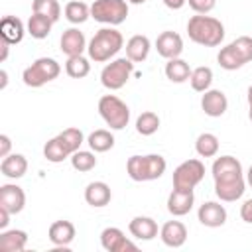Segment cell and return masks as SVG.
Listing matches in <instances>:
<instances>
[{
  "mask_svg": "<svg viewBox=\"0 0 252 252\" xmlns=\"http://www.w3.org/2000/svg\"><path fill=\"white\" fill-rule=\"evenodd\" d=\"M187 35L191 41L199 45L217 47L224 37V26L220 24V20L213 16L197 14V16H191L187 22Z\"/></svg>",
  "mask_w": 252,
  "mask_h": 252,
  "instance_id": "cell-1",
  "label": "cell"
},
{
  "mask_svg": "<svg viewBox=\"0 0 252 252\" xmlns=\"http://www.w3.org/2000/svg\"><path fill=\"white\" fill-rule=\"evenodd\" d=\"M122 47H124L122 33L110 26V28H100L93 35V39L87 45V51L94 63H104L110 57H114Z\"/></svg>",
  "mask_w": 252,
  "mask_h": 252,
  "instance_id": "cell-2",
  "label": "cell"
},
{
  "mask_svg": "<svg viewBox=\"0 0 252 252\" xmlns=\"http://www.w3.org/2000/svg\"><path fill=\"white\" fill-rule=\"evenodd\" d=\"M167 163L165 158L159 154H148V156H132L128 158L126 171L130 179L134 181H154L159 179L165 171Z\"/></svg>",
  "mask_w": 252,
  "mask_h": 252,
  "instance_id": "cell-3",
  "label": "cell"
},
{
  "mask_svg": "<svg viewBox=\"0 0 252 252\" xmlns=\"http://www.w3.org/2000/svg\"><path fill=\"white\" fill-rule=\"evenodd\" d=\"M98 114L110 130H122L130 122V108L116 94H104L98 100Z\"/></svg>",
  "mask_w": 252,
  "mask_h": 252,
  "instance_id": "cell-4",
  "label": "cell"
},
{
  "mask_svg": "<svg viewBox=\"0 0 252 252\" xmlns=\"http://www.w3.org/2000/svg\"><path fill=\"white\" fill-rule=\"evenodd\" d=\"M59 73H61V65L55 59H51V57H39L30 67L24 69L22 79H24V83L28 87L37 89V87H43L45 83L57 79Z\"/></svg>",
  "mask_w": 252,
  "mask_h": 252,
  "instance_id": "cell-5",
  "label": "cell"
},
{
  "mask_svg": "<svg viewBox=\"0 0 252 252\" xmlns=\"http://www.w3.org/2000/svg\"><path fill=\"white\" fill-rule=\"evenodd\" d=\"M91 18L106 26H118L128 18L126 0H94L91 4Z\"/></svg>",
  "mask_w": 252,
  "mask_h": 252,
  "instance_id": "cell-6",
  "label": "cell"
},
{
  "mask_svg": "<svg viewBox=\"0 0 252 252\" xmlns=\"http://www.w3.org/2000/svg\"><path fill=\"white\" fill-rule=\"evenodd\" d=\"M132 71H134V61H130L128 57H118L108 65H104V69L100 71V83L108 91H118L128 83Z\"/></svg>",
  "mask_w": 252,
  "mask_h": 252,
  "instance_id": "cell-7",
  "label": "cell"
},
{
  "mask_svg": "<svg viewBox=\"0 0 252 252\" xmlns=\"http://www.w3.org/2000/svg\"><path fill=\"white\" fill-rule=\"evenodd\" d=\"M205 177V165L201 159H185L173 171V189L193 191Z\"/></svg>",
  "mask_w": 252,
  "mask_h": 252,
  "instance_id": "cell-8",
  "label": "cell"
},
{
  "mask_svg": "<svg viewBox=\"0 0 252 252\" xmlns=\"http://www.w3.org/2000/svg\"><path fill=\"white\" fill-rule=\"evenodd\" d=\"M246 191V181L242 175H232L224 179H215V193L220 201L232 203L238 201Z\"/></svg>",
  "mask_w": 252,
  "mask_h": 252,
  "instance_id": "cell-9",
  "label": "cell"
},
{
  "mask_svg": "<svg viewBox=\"0 0 252 252\" xmlns=\"http://www.w3.org/2000/svg\"><path fill=\"white\" fill-rule=\"evenodd\" d=\"M100 244L106 252H126V250H138V246L124 236V232L116 226H106L100 232Z\"/></svg>",
  "mask_w": 252,
  "mask_h": 252,
  "instance_id": "cell-10",
  "label": "cell"
},
{
  "mask_svg": "<svg viewBox=\"0 0 252 252\" xmlns=\"http://www.w3.org/2000/svg\"><path fill=\"white\" fill-rule=\"evenodd\" d=\"M156 49L161 57L165 59H175L183 53V39L177 32H171V30H165L158 35L156 39Z\"/></svg>",
  "mask_w": 252,
  "mask_h": 252,
  "instance_id": "cell-11",
  "label": "cell"
},
{
  "mask_svg": "<svg viewBox=\"0 0 252 252\" xmlns=\"http://www.w3.org/2000/svg\"><path fill=\"white\" fill-rule=\"evenodd\" d=\"M201 108H203V112H205L207 116L219 118V116H222V114L226 112V108H228V98H226V94H224L222 91H219V89H209V91H205L203 96H201Z\"/></svg>",
  "mask_w": 252,
  "mask_h": 252,
  "instance_id": "cell-12",
  "label": "cell"
},
{
  "mask_svg": "<svg viewBox=\"0 0 252 252\" xmlns=\"http://www.w3.org/2000/svg\"><path fill=\"white\" fill-rule=\"evenodd\" d=\"M197 219H199V222L203 226L217 228V226H222L226 222V209L217 201H207V203H203L199 207Z\"/></svg>",
  "mask_w": 252,
  "mask_h": 252,
  "instance_id": "cell-13",
  "label": "cell"
},
{
  "mask_svg": "<svg viewBox=\"0 0 252 252\" xmlns=\"http://www.w3.org/2000/svg\"><path fill=\"white\" fill-rule=\"evenodd\" d=\"M26 205V193L16 183H6L0 187V207L8 209L12 215L20 213Z\"/></svg>",
  "mask_w": 252,
  "mask_h": 252,
  "instance_id": "cell-14",
  "label": "cell"
},
{
  "mask_svg": "<svg viewBox=\"0 0 252 252\" xmlns=\"http://www.w3.org/2000/svg\"><path fill=\"white\" fill-rule=\"evenodd\" d=\"M159 238L169 248H181L187 240V228L181 220H167L159 230Z\"/></svg>",
  "mask_w": 252,
  "mask_h": 252,
  "instance_id": "cell-15",
  "label": "cell"
},
{
  "mask_svg": "<svg viewBox=\"0 0 252 252\" xmlns=\"http://www.w3.org/2000/svg\"><path fill=\"white\" fill-rule=\"evenodd\" d=\"M85 49H87V39H85V33L79 28H69V30L63 32V35H61V51L67 57L83 55Z\"/></svg>",
  "mask_w": 252,
  "mask_h": 252,
  "instance_id": "cell-16",
  "label": "cell"
},
{
  "mask_svg": "<svg viewBox=\"0 0 252 252\" xmlns=\"http://www.w3.org/2000/svg\"><path fill=\"white\" fill-rule=\"evenodd\" d=\"M195 203V195L193 191H181V189H173L167 197V211L173 217H183L193 209Z\"/></svg>",
  "mask_w": 252,
  "mask_h": 252,
  "instance_id": "cell-17",
  "label": "cell"
},
{
  "mask_svg": "<svg viewBox=\"0 0 252 252\" xmlns=\"http://www.w3.org/2000/svg\"><path fill=\"white\" fill-rule=\"evenodd\" d=\"M47 234H49V240H51L53 246L67 248L75 238V224L71 220H55L49 226Z\"/></svg>",
  "mask_w": 252,
  "mask_h": 252,
  "instance_id": "cell-18",
  "label": "cell"
},
{
  "mask_svg": "<svg viewBox=\"0 0 252 252\" xmlns=\"http://www.w3.org/2000/svg\"><path fill=\"white\" fill-rule=\"evenodd\" d=\"M110 199H112V191L104 181H93L85 189V201L91 207H96V209L106 207L110 203Z\"/></svg>",
  "mask_w": 252,
  "mask_h": 252,
  "instance_id": "cell-19",
  "label": "cell"
},
{
  "mask_svg": "<svg viewBox=\"0 0 252 252\" xmlns=\"http://www.w3.org/2000/svg\"><path fill=\"white\" fill-rule=\"evenodd\" d=\"M128 230L138 240H152L158 236V222L152 217H134L128 224Z\"/></svg>",
  "mask_w": 252,
  "mask_h": 252,
  "instance_id": "cell-20",
  "label": "cell"
},
{
  "mask_svg": "<svg viewBox=\"0 0 252 252\" xmlns=\"http://www.w3.org/2000/svg\"><path fill=\"white\" fill-rule=\"evenodd\" d=\"M24 24L20 18L16 16H4L2 22H0V35H2V41L6 43H20L24 39Z\"/></svg>",
  "mask_w": 252,
  "mask_h": 252,
  "instance_id": "cell-21",
  "label": "cell"
},
{
  "mask_svg": "<svg viewBox=\"0 0 252 252\" xmlns=\"http://www.w3.org/2000/svg\"><path fill=\"white\" fill-rule=\"evenodd\" d=\"M150 47H152L150 39L146 35H142V33H136L126 41V57L130 61H134V63H142V61L148 59Z\"/></svg>",
  "mask_w": 252,
  "mask_h": 252,
  "instance_id": "cell-22",
  "label": "cell"
},
{
  "mask_svg": "<svg viewBox=\"0 0 252 252\" xmlns=\"http://www.w3.org/2000/svg\"><path fill=\"white\" fill-rule=\"evenodd\" d=\"M0 171H2V175L10 177V179L24 177L26 171H28V159H26V156H22V154H10V156H6L2 159V163H0Z\"/></svg>",
  "mask_w": 252,
  "mask_h": 252,
  "instance_id": "cell-23",
  "label": "cell"
},
{
  "mask_svg": "<svg viewBox=\"0 0 252 252\" xmlns=\"http://www.w3.org/2000/svg\"><path fill=\"white\" fill-rule=\"evenodd\" d=\"M211 169H213V179H224V177H232V175H242V165L232 156L217 158Z\"/></svg>",
  "mask_w": 252,
  "mask_h": 252,
  "instance_id": "cell-24",
  "label": "cell"
},
{
  "mask_svg": "<svg viewBox=\"0 0 252 252\" xmlns=\"http://www.w3.org/2000/svg\"><path fill=\"white\" fill-rule=\"evenodd\" d=\"M28 244V234L24 230H4L0 234V250L2 252H22Z\"/></svg>",
  "mask_w": 252,
  "mask_h": 252,
  "instance_id": "cell-25",
  "label": "cell"
},
{
  "mask_svg": "<svg viewBox=\"0 0 252 252\" xmlns=\"http://www.w3.org/2000/svg\"><path fill=\"white\" fill-rule=\"evenodd\" d=\"M191 71L193 69L189 67V63L183 61V59H179V57L167 59V63H165V77L171 83H185V81H189Z\"/></svg>",
  "mask_w": 252,
  "mask_h": 252,
  "instance_id": "cell-26",
  "label": "cell"
},
{
  "mask_svg": "<svg viewBox=\"0 0 252 252\" xmlns=\"http://www.w3.org/2000/svg\"><path fill=\"white\" fill-rule=\"evenodd\" d=\"M55 22H51L47 16H41V14H32L30 20H28V33L33 37V39H43L49 35L51 32V26Z\"/></svg>",
  "mask_w": 252,
  "mask_h": 252,
  "instance_id": "cell-27",
  "label": "cell"
},
{
  "mask_svg": "<svg viewBox=\"0 0 252 252\" xmlns=\"http://www.w3.org/2000/svg\"><path fill=\"white\" fill-rule=\"evenodd\" d=\"M65 18L71 24H83L91 18V6L85 0H71L65 4Z\"/></svg>",
  "mask_w": 252,
  "mask_h": 252,
  "instance_id": "cell-28",
  "label": "cell"
},
{
  "mask_svg": "<svg viewBox=\"0 0 252 252\" xmlns=\"http://www.w3.org/2000/svg\"><path fill=\"white\" fill-rule=\"evenodd\" d=\"M87 142H89V146H91V150L94 154H102V152H108L114 146V136L110 134V130H102L100 128V130L91 132Z\"/></svg>",
  "mask_w": 252,
  "mask_h": 252,
  "instance_id": "cell-29",
  "label": "cell"
},
{
  "mask_svg": "<svg viewBox=\"0 0 252 252\" xmlns=\"http://www.w3.org/2000/svg\"><path fill=\"white\" fill-rule=\"evenodd\" d=\"M189 83H191V89L197 91V93H205L209 91L211 83H213V69L211 67H197L191 71V77H189Z\"/></svg>",
  "mask_w": 252,
  "mask_h": 252,
  "instance_id": "cell-30",
  "label": "cell"
},
{
  "mask_svg": "<svg viewBox=\"0 0 252 252\" xmlns=\"http://www.w3.org/2000/svg\"><path fill=\"white\" fill-rule=\"evenodd\" d=\"M195 150L201 158H213L217 156L219 152V138L211 132H203L197 136V142H195Z\"/></svg>",
  "mask_w": 252,
  "mask_h": 252,
  "instance_id": "cell-31",
  "label": "cell"
},
{
  "mask_svg": "<svg viewBox=\"0 0 252 252\" xmlns=\"http://www.w3.org/2000/svg\"><path fill=\"white\" fill-rule=\"evenodd\" d=\"M65 71H67V75L71 79H83V77H87L91 73V63L83 55H73V57H67Z\"/></svg>",
  "mask_w": 252,
  "mask_h": 252,
  "instance_id": "cell-32",
  "label": "cell"
},
{
  "mask_svg": "<svg viewBox=\"0 0 252 252\" xmlns=\"http://www.w3.org/2000/svg\"><path fill=\"white\" fill-rule=\"evenodd\" d=\"M43 156H45V159L51 161V163H61V161L67 159L71 154H69L67 148L61 144V140L55 136V138H51V140L45 142V146H43Z\"/></svg>",
  "mask_w": 252,
  "mask_h": 252,
  "instance_id": "cell-33",
  "label": "cell"
},
{
  "mask_svg": "<svg viewBox=\"0 0 252 252\" xmlns=\"http://www.w3.org/2000/svg\"><path fill=\"white\" fill-rule=\"evenodd\" d=\"M158 128H159V116L152 110L142 112L136 120V132L142 136H152L158 132Z\"/></svg>",
  "mask_w": 252,
  "mask_h": 252,
  "instance_id": "cell-34",
  "label": "cell"
},
{
  "mask_svg": "<svg viewBox=\"0 0 252 252\" xmlns=\"http://www.w3.org/2000/svg\"><path fill=\"white\" fill-rule=\"evenodd\" d=\"M57 138L61 140V144L67 148L69 154H75L77 150H81V144L85 142L83 132H81L79 128H73V126H71V128H65L63 132H59Z\"/></svg>",
  "mask_w": 252,
  "mask_h": 252,
  "instance_id": "cell-35",
  "label": "cell"
},
{
  "mask_svg": "<svg viewBox=\"0 0 252 252\" xmlns=\"http://www.w3.org/2000/svg\"><path fill=\"white\" fill-rule=\"evenodd\" d=\"M32 10L35 14L47 16L51 22H57L59 16H61V6H59L57 0H33L32 2Z\"/></svg>",
  "mask_w": 252,
  "mask_h": 252,
  "instance_id": "cell-36",
  "label": "cell"
},
{
  "mask_svg": "<svg viewBox=\"0 0 252 252\" xmlns=\"http://www.w3.org/2000/svg\"><path fill=\"white\" fill-rule=\"evenodd\" d=\"M217 61H219V65H220L222 69H226V71H236V69H240V67L244 65V63H242V59L236 55V51L232 49V45H230V43L219 51Z\"/></svg>",
  "mask_w": 252,
  "mask_h": 252,
  "instance_id": "cell-37",
  "label": "cell"
},
{
  "mask_svg": "<svg viewBox=\"0 0 252 252\" xmlns=\"http://www.w3.org/2000/svg\"><path fill=\"white\" fill-rule=\"evenodd\" d=\"M71 165H73V169H77V171H91V169H94V165H96V158H94V154L93 152H87V150H77L75 154H71Z\"/></svg>",
  "mask_w": 252,
  "mask_h": 252,
  "instance_id": "cell-38",
  "label": "cell"
},
{
  "mask_svg": "<svg viewBox=\"0 0 252 252\" xmlns=\"http://www.w3.org/2000/svg\"><path fill=\"white\" fill-rule=\"evenodd\" d=\"M230 45H232V49L236 51V55L242 59L244 65L252 61V37H250V35H240V37H236Z\"/></svg>",
  "mask_w": 252,
  "mask_h": 252,
  "instance_id": "cell-39",
  "label": "cell"
},
{
  "mask_svg": "<svg viewBox=\"0 0 252 252\" xmlns=\"http://www.w3.org/2000/svg\"><path fill=\"white\" fill-rule=\"evenodd\" d=\"M187 4L195 14H209L217 6V0H187Z\"/></svg>",
  "mask_w": 252,
  "mask_h": 252,
  "instance_id": "cell-40",
  "label": "cell"
},
{
  "mask_svg": "<svg viewBox=\"0 0 252 252\" xmlns=\"http://www.w3.org/2000/svg\"><path fill=\"white\" fill-rule=\"evenodd\" d=\"M240 217H242V220H244V222L252 224V199L244 201V205L240 207Z\"/></svg>",
  "mask_w": 252,
  "mask_h": 252,
  "instance_id": "cell-41",
  "label": "cell"
},
{
  "mask_svg": "<svg viewBox=\"0 0 252 252\" xmlns=\"http://www.w3.org/2000/svg\"><path fill=\"white\" fill-rule=\"evenodd\" d=\"M10 146H12L10 138H8L6 134H0V158L10 156Z\"/></svg>",
  "mask_w": 252,
  "mask_h": 252,
  "instance_id": "cell-42",
  "label": "cell"
},
{
  "mask_svg": "<svg viewBox=\"0 0 252 252\" xmlns=\"http://www.w3.org/2000/svg\"><path fill=\"white\" fill-rule=\"evenodd\" d=\"M10 211L8 209H4V207H0V230H4L6 226H8V222H10Z\"/></svg>",
  "mask_w": 252,
  "mask_h": 252,
  "instance_id": "cell-43",
  "label": "cell"
},
{
  "mask_svg": "<svg viewBox=\"0 0 252 252\" xmlns=\"http://www.w3.org/2000/svg\"><path fill=\"white\" fill-rule=\"evenodd\" d=\"M163 4H165L169 10H181V8L187 4V0H163Z\"/></svg>",
  "mask_w": 252,
  "mask_h": 252,
  "instance_id": "cell-44",
  "label": "cell"
},
{
  "mask_svg": "<svg viewBox=\"0 0 252 252\" xmlns=\"http://www.w3.org/2000/svg\"><path fill=\"white\" fill-rule=\"evenodd\" d=\"M0 77H2L0 89H6V85H8V73H6V69H2V71H0Z\"/></svg>",
  "mask_w": 252,
  "mask_h": 252,
  "instance_id": "cell-45",
  "label": "cell"
},
{
  "mask_svg": "<svg viewBox=\"0 0 252 252\" xmlns=\"http://www.w3.org/2000/svg\"><path fill=\"white\" fill-rule=\"evenodd\" d=\"M8 49H10V43H2V57H0V61H6V57H8Z\"/></svg>",
  "mask_w": 252,
  "mask_h": 252,
  "instance_id": "cell-46",
  "label": "cell"
},
{
  "mask_svg": "<svg viewBox=\"0 0 252 252\" xmlns=\"http://www.w3.org/2000/svg\"><path fill=\"white\" fill-rule=\"evenodd\" d=\"M246 183L252 187V165L248 167V173H246Z\"/></svg>",
  "mask_w": 252,
  "mask_h": 252,
  "instance_id": "cell-47",
  "label": "cell"
},
{
  "mask_svg": "<svg viewBox=\"0 0 252 252\" xmlns=\"http://www.w3.org/2000/svg\"><path fill=\"white\" fill-rule=\"evenodd\" d=\"M248 104H252V85L248 87Z\"/></svg>",
  "mask_w": 252,
  "mask_h": 252,
  "instance_id": "cell-48",
  "label": "cell"
},
{
  "mask_svg": "<svg viewBox=\"0 0 252 252\" xmlns=\"http://www.w3.org/2000/svg\"><path fill=\"white\" fill-rule=\"evenodd\" d=\"M128 2H132V4H144L146 0H128Z\"/></svg>",
  "mask_w": 252,
  "mask_h": 252,
  "instance_id": "cell-49",
  "label": "cell"
},
{
  "mask_svg": "<svg viewBox=\"0 0 252 252\" xmlns=\"http://www.w3.org/2000/svg\"><path fill=\"white\" fill-rule=\"evenodd\" d=\"M248 118L252 120V104H248Z\"/></svg>",
  "mask_w": 252,
  "mask_h": 252,
  "instance_id": "cell-50",
  "label": "cell"
}]
</instances>
